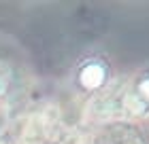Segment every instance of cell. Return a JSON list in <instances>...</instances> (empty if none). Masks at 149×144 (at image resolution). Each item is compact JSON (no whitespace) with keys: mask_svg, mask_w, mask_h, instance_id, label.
Here are the masks:
<instances>
[{"mask_svg":"<svg viewBox=\"0 0 149 144\" xmlns=\"http://www.w3.org/2000/svg\"><path fill=\"white\" fill-rule=\"evenodd\" d=\"M113 61L100 49H90L85 51L74 66L70 68L68 74V85L72 93L81 95V98H90L100 91H104L113 81Z\"/></svg>","mask_w":149,"mask_h":144,"instance_id":"cell-1","label":"cell"},{"mask_svg":"<svg viewBox=\"0 0 149 144\" xmlns=\"http://www.w3.org/2000/svg\"><path fill=\"white\" fill-rule=\"evenodd\" d=\"M130 93L132 98L149 108V61L141 64L130 76Z\"/></svg>","mask_w":149,"mask_h":144,"instance_id":"cell-2","label":"cell"}]
</instances>
